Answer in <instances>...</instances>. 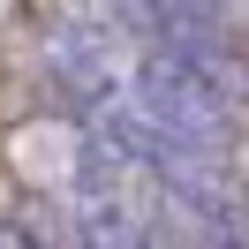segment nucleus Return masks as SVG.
<instances>
[{
  "label": "nucleus",
  "mask_w": 249,
  "mask_h": 249,
  "mask_svg": "<svg viewBox=\"0 0 249 249\" xmlns=\"http://www.w3.org/2000/svg\"><path fill=\"white\" fill-rule=\"evenodd\" d=\"M113 113H128L143 136L174 143V151H204V159H219L227 136H234L227 83H219L204 61H189V53H143L136 76H128V98Z\"/></svg>",
  "instance_id": "obj_1"
},
{
  "label": "nucleus",
  "mask_w": 249,
  "mask_h": 249,
  "mask_svg": "<svg viewBox=\"0 0 249 249\" xmlns=\"http://www.w3.org/2000/svg\"><path fill=\"white\" fill-rule=\"evenodd\" d=\"M189 16H204V23H227V16H249V0H181Z\"/></svg>",
  "instance_id": "obj_2"
},
{
  "label": "nucleus",
  "mask_w": 249,
  "mask_h": 249,
  "mask_svg": "<svg viewBox=\"0 0 249 249\" xmlns=\"http://www.w3.org/2000/svg\"><path fill=\"white\" fill-rule=\"evenodd\" d=\"M0 249H38V242H31L23 227H8V219H0Z\"/></svg>",
  "instance_id": "obj_3"
}]
</instances>
